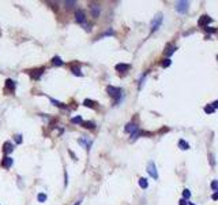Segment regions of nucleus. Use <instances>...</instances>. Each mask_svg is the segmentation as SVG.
I'll list each match as a JSON object with an SVG mask.
<instances>
[{
  "label": "nucleus",
  "instance_id": "1",
  "mask_svg": "<svg viewBox=\"0 0 218 205\" xmlns=\"http://www.w3.org/2000/svg\"><path fill=\"white\" fill-rule=\"evenodd\" d=\"M106 92H108V94H109L111 97H113V98H114V101L117 103L119 98H120V96H121V89H120V87L108 86V87H106Z\"/></svg>",
  "mask_w": 218,
  "mask_h": 205
},
{
  "label": "nucleus",
  "instance_id": "2",
  "mask_svg": "<svg viewBox=\"0 0 218 205\" xmlns=\"http://www.w3.org/2000/svg\"><path fill=\"white\" fill-rule=\"evenodd\" d=\"M44 71H45V68L40 67V68H34V70L27 71V73H29V75H30L31 79H34V81H38V79L41 78V75H42Z\"/></svg>",
  "mask_w": 218,
  "mask_h": 205
},
{
  "label": "nucleus",
  "instance_id": "3",
  "mask_svg": "<svg viewBox=\"0 0 218 205\" xmlns=\"http://www.w3.org/2000/svg\"><path fill=\"white\" fill-rule=\"evenodd\" d=\"M75 21H77L78 24H85V22H86V15H85L83 10L75 11Z\"/></svg>",
  "mask_w": 218,
  "mask_h": 205
},
{
  "label": "nucleus",
  "instance_id": "4",
  "mask_svg": "<svg viewBox=\"0 0 218 205\" xmlns=\"http://www.w3.org/2000/svg\"><path fill=\"white\" fill-rule=\"evenodd\" d=\"M211 22V18L209 17V15H202L201 18H199V21H198V25L199 26H205V27H207V25Z\"/></svg>",
  "mask_w": 218,
  "mask_h": 205
},
{
  "label": "nucleus",
  "instance_id": "5",
  "mask_svg": "<svg viewBox=\"0 0 218 205\" xmlns=\"http://www.w3.org/2000/svg\"><path fill=\"white\" fill-rule=\"evenodd\" d=\"M147 172L151 175V176H153V178H155V179H157V176H158V175H157V171H155V165H154V163H153V162H150V163H149Z\"/></svg>",
  "mask_w": 218,
  "mask_h": 205
},
{
  "label": "nucleus",
  "instance_id": "6",
  "mask_svg": "<svg viewBox=\"0 0 218 205\" xmlns=\"http://www.w3.org/2000/svg\"><path fill=\"white\" fill-rule=\"evenodd\" d=\"M161 21H162V17L161 15H157V18H155L154 21H153V24H151V30L154 32L158 29V26L161 25Z\"/></svg>",
  "mask_w": 218,
  "mask_h": 205
},
{
  "label": "nucleus",
  "instance_id": "7",
  "mask_svg": "<svg viewBox=\"0 0 218 205\" xmlns=\"http://www.w3.org/2000/svg\"><path fill=\"white\" fill-rule=\"evenodd\" d=\"M116 71H119V73H124V71L130 70V64H125V63H119L116 64Z\"/></svg>",
  "mask_w": 218,
  "mask_h": 205
},
{
  "label": "nucleus",
  "instance_id": "8",
  "mask_svg": "<svg viewBox=\"0 0 218 205\" xmlns=\"http://www.w3.org/2000/svg\"><path fill=\"white\" fill-rule=\"evenodd\" d=\"M83 105H85V107H89V108H98V103H97V101L89 100V98L83 100Z\"/></svg>",
  "mask_w": 218,
  "mask_h": 205
},
{
  "label": "nucleus",
  "instance_id": "9",
  "mask_svg": "<svg viewBox=\"0 0 218 205\" xmlns=\"http://www.w3.org/2000/svg\"><path fill=\"white\" fill-rule=\"evenodd\" d=\"M90 10H91V15H93L94 18H97L98 15H100V7H98V4H91Z\"/></svg>",
  "mask_w": 218,
  "mask_h": 205
},
{
  "label": "nucleus",
  "instance_id": "10",
  "mask_svg": "<svg viewBox=\"0 0 218 205\" xmlns=\"http://www.w3.org/2000/svg\"><path fill=\"white\" fill-rule=\"evenodd\" d=\"M12 159L10 157V156H6V157L3 159V163H1V165H3L4 168H10L11 165H12Z\"/></svg>",
  "mask_w": 218,
  "mask_h": 205
},
{
  "label": "nucleus",
  "instance_id": "11",
  "mask_svg": "<svg viewBox=\"0 0 218 205\" xmlns=\"http://www.w3.org/2000/svg\"><path fill=\"white\" fill-rule=\"evenodd\" d=\"M125 131H127V133H132V134H134L135 131L138 130V126L135 123H128L127 126H125V129H124Z\"/></svg>",
  "mask_w": 218,
  "mask_h": 205
},
{
  "label": "nucleus",
  "instance_id": "12",
  "mask_svg": "<svg viewBox=\"0 0 218 205\" xmlns=\"http://www.w3.org/2000/svg\"><path fill=\"white\" fill-rule=\"evenodd\" d=\"M52 64H53V66H56V67H60V66H63V64H64V62L61 60V57L53 56V57H52Z\"/></svg>",
  "mask_w": 218,
  "mask_h": 205
},
{
  "label": "nucleus",
  "instance_id": "13",
  "mask_svg": "<svg viewBox=\"0 0 218 205\" xmlns=\"http://www.w3.org/2000/svg\"><path fill=\"white\" fill-rule=\"evenodd\" d=\"M174 51H176V47L172 45V44H168V45H166V49H165V55H166V56H171Z\"/></svg>",
  "mask_w": 218,
  "mask_h": 205
},
{
  "label": "nucleus",
  "instance_id": "14",
  "mask_svg": "<svg viewBox=\"0 0 218 205\" xmlns=\"http://www.w3.org/2000/svg\"><path fill=\"white\" fill-rule=\"evenodd\" d=\"M3 151L6 152L7 155H8V153H11V152L14 151V146H12V144H11V142H6V144L3 145Z\"/></svg>",
  "mask_w": 218,
  "mask_h": 205
},
{
  "label": "nucleus",
  "instance_id": "15",
  "mask_svg": "<svg viewBox=\"0 0 218 205\" xmlns=\"http://www.w3.org/2000/svg\"><path fill=\"white\" fill-rule=\"evenodd\" d=\"M71 71H72V74L77 75V77H82V73H81L79 66H72V67H71Z\"/></svg>",
  "mask_w": 218,
  "mask_h": 205
},
{
  "label": "nucleus",
  "instance_id": "16",
  "mask_svg": "<svg viewBox=\"0 0 218 205\" xmlns=\"http://www.w3.org/2000/svg\"><path fill=\"white\" fill-rule=\"evenodd\" d=\"M6 87H8L10 90H15V82L12 79H6Z\"/></svg>",
  "mask_w": 218,
  "mask_h": 205
},
{
  "label": "nucleus",
  "instance_id": "17",
  "mask_svg": "<svg viewBox=\"0 0 218 205\" xmlns=\"http://www.w3.org/2000/svg\"><path fill=\"white\" fill-rule=\"evenodd\" d=\"M78 142H79L81 145H85L87 151H89V149H90V146H91V142H90V141L87 142L86 140H85V138H79V140H78Z\"/></svg>",
  "mask_w": 218,
  "mask_h": 205
},
{
  "label": "nucleus",
  "instance_id": "18",
  "mask_svg": "<svg viewBox=\"0 0 218 205\" xmlns=\"http://www.w3.org/2000/svg\"><path fill=\"white\" fill-rule=\"evenodd\" d=\"M187 6H188V3H184V1H181V3H179L177 10H179V11H181V12H184V11L188 8Z\"/></svg>",
  "mask_w": 218,
  "mask_h": 205
},
{
  "label": "nucleus",
  "instance_id": "19",
  "mask_svg": "<svg viewBox=\"0 0 218 205\" xmlns=\"http://www.w3.org/2000/svg\"><path fill=\"white\" fill-rule=\"evenodd\" d=\"M82 126H83V127H86V129H96V124L93 123V122H82Z\"/></svg>",
  "mask_w": 218,
  "mask_h": 205
},
{
  "label": "nucleus",
  "instance_id": "20",
  "mask_svg": "<svg viewBox=\"0 0 218 205\" xmlns=\"http://www.w3.org/2000/svg\"><path fill=\"white\" fill-rule=\"evenodd\" d=\"M179 146H180L183 151H187V149L190 148V145H188L187 142L184 141V140H180V141H179Z\"/></svg>",
  "mask_w": 218,
  "mask_h": 205
},
{
  "label": "nucleus",
  "instance_id": "21",
  "mask_svg": "<svg viewBox=\"0 0 218 205\" xmlns=\"http://www.w3.org/2000/svg\"><path fill=\"white\" fill-rule=\"evenodd\" d=\"M139 186H141L142 189H146L149 186V183H147V181H146V179L144 178H141L139 179Z\"/></svg>",
  "mask_w": 218,
  "mask_h": 205
},
{
  "label": "nucleus",
  "instance_id": "22",
  "mask_svg": "<svg viewBox=\"0 0 218 205\" xmlns=\"http://www.w3.org/2000/svg\"><path fill=\"white\" fill-rule=\"evenodd\" d=\"M50 101H52V103H53V104L56 105V107H60V108H67V107H66V105L63 104V103H60V101L55 100V98H50Z\"/></svg>",
  "mask_w": 218,
  "mask_h": 205
},
{
  "label": "nucleus",
  "instance_id": "23",
  "mask_svg": "<svg viewBox=\"0 0 218 205\" xmlns=\"http://www.w3.org/2000/svg\"><path fill=\"white\" fill-rule=\"evenodd\" d=\"M37 200L40 202H45L47 201V194H44V193H40V194L37 195Z\"/></svg>",
  "mask_w": 218,
  "mask_h": 205
},
{
  "label": "nucleus",
  "instance_id": "24",
  "mask_svg": "<svg viewBox=\"0 0 218 205\" xmlns=\"http://www.w3.org/2000/svg\"><path fill=\"white\" fill-rule=\"evenodd\" d=\"M71 122H72V123H75V124H78V123H82V122H83V119H82L81 116H75V118L71 119Z\"/></svg>",
  "mask_w": 218,
  "mask_h": 205
},
{
  "label": "nucleus",
  "instance_id": "25",
  "mask_svg": "<svg viewBox=\"0 0 218 205\" xmlns=\"http://www.w3.org/2000/svg\"><path fill=\"white\" fill-rule=\"evenodd\" d=\"M171 63H172L171 59H165V60L162 62L161 64H162V67H164V68H166V67H169V66H171Z\"/></svg>",
  "mask_w": 218,
  "mask_h": 205
},
{
  "label": "nucleus",
  "instance_id": "26",
  "mask_svg": "<svg viewBox=\"0 0 218 205\" xmlns=\"http://www.w3.org/2000/svg\"><path fill=\"white\" fill-rule=\"evenodd\" d=\"M214 111H215V109L211 107V105H206V107H205V112H207V114H213Z\"/></svg>",
  "mask_w": 218,
  "mask_h": 205
},
{
  "label": "nucleus",
  "instance_id": "27",
  "mask_svg": "<svg viewBox=\"0 0 218 205\" xmlns=\"http://www.w3.org/2000/svg\"><path fill=\"white\" fill-rule=\"evenodd\" d=\"M14 138H15V142H17V144H22V141H23V140H22V135H20V134H17Z\"/></svg>",
  "mask_w": 218,
  "mask_h": 205
},
{
  "label": "nucleus",
  "instance_id": "28",
  "mask_svg": "<svg viewBox=\"0 0 218 205\" xmlns=\"http://www.w3.org/2000/svg\"><path fill=\"white\" fill-rule=\"evenodd\" d=\"M211 189H213V190H217V192H218V181H213L211 182Z\"/></svg>",
  "mask_w": 218,
  "mask_h": 205
},
{
  "label": "nucleus",
  "instance_id": "29",
  "mask_svg": "<svg viewBox=\"0 0 218 205\" xmlns=\"http://www.w3.org/2000/svg\"><path fill=\"white\" fill-rule=\"evenodd\" d=\"M106 36H113V32H112V30L106 32V33H104V34H101V36H98V38H102V37H106Z\"/></svg>",
  "mask_w": 218,
  "mask_h": 205
},
{
  "label": "nucleus",
  "instance_id": "30",
  "mask_svg": "<svg viewBox=\"0 0 218 205\" xmlns=\"http://www.w3.org/2000/svg\"><path fill=\"white\" fill-rule=\"evenodd\" d=\"M183 195H184V198H190V197H191V193H190V190L185 189L184 192H183Z\"/></svg>",
  "mask_w": 218,
  "mask_h": 205
},
{
  "label": "nucleus",
  "instance_id": "31",
  "mask_svg": "<svg viewBox=\"0 0 218 205\" xmlns=\"http://www.w3.org/2000/svg\"><path fill=\"white\" fill-rule=\"evenodd\" d=\"M68 153H70V156H71V157H72V159H74V160H78V159H77V156H75V153H74V152H72V151H68Z\"/></svg>",
  "mask_w": 218,
  "mask_h": 205
},
{
  "label": "nucleus",
  "instance_id": "32",
  "mask_svg": "<svg viewBox=\"0 0 218 205\" xmlns=\"http://www.w3.org/2000/svg\"><path fill=\"white\" fill-rule=\"evenodd\" d=\"M68 183V176H67V172H64V185Z\"/></svg>",
  "mask_w": 218,
  "mask_h": 205
},
{
  "label": "nucleus",
  "instance_id": "33",
  "mask_svg": "<svg viewBox=\"0 0 218 205\" xmlns=\"http://www.w3.org/2000/svg\"><path fill=\"white\" fill-rule=\"evenodd\" d=\"M211 198H213V200H218V192H215L214 194L211 195Z\"/></svg>",
  "mask_w": 218,
  "mask_h": 205
},
{
  "label": "nucleus",
  "instance_id": "34",
  "mask_svg": "<svg viewBox=\"0 0 218 205\" xmlns=\"http://www.w3.org/2000/svg\"><path fill=\"white\" fill-rule=\"evenodd\" d=\"M211 107L214 108V109H215V108H218V100H217V101H214V103H213V105H211Z\"/></svg>",
  "mask_w": 218,
  "mask_h": 205
},
{
  "label": "nucleus",
  "instance_id": "35",
  "mask_svg": "<svg viewBox=\"0 0 218 205\" xmlns=\"http://www.w3.org/2000/svg\"><path fill=\"white\" fill-rule=\"evenodd\" d=\"M179 205H187V202H185L184 200H181V201H180V204H179Z\"/></svg>",
  "mask_w": 218,
  "mask_h": 205
},
{
  "label": "nucleus",
  "instance_id": "36",
  "mask_svg": "<svg viewBox=\"0 0 218 205\" xmlns=\"http://www.w3.org/2000/svg\"><path fill=\"white\" fill-rule=\"evenodd\" d=\"M81 202H82V201H77V202H75L74 205H81Z\"/></svg>",
  "mask_w": 218,
  "mask_h": 205
},
{
  "label": "nucleus",
  "instance_id": "37",
  "mask_svg": "<svg viewBox=\"0 0 218 205\" xmlns=\"http://www.w3.org/2000/svg\"><path fill=\"white\" fill-rule=\"evenodd\" d=\"M187 205H194V204H192V202H187Z\"/></svg>",
  "mask_w": 218,
  "mask_h": 205
},
{
  "label": "nucleus",
  "instance_id": "38",
  "mask_svg": "<svg viewBox=\"0 0 218 205\" xmlns=\"http://www.w3.org/2000/svg\"><path fill=\"white\" fill-rule=\"evenodd\" d=\"M217 57H218V56H217Z\"/></svg>",
  "mask_w": 218,
  "mask_h": 205
}]
</instances>
